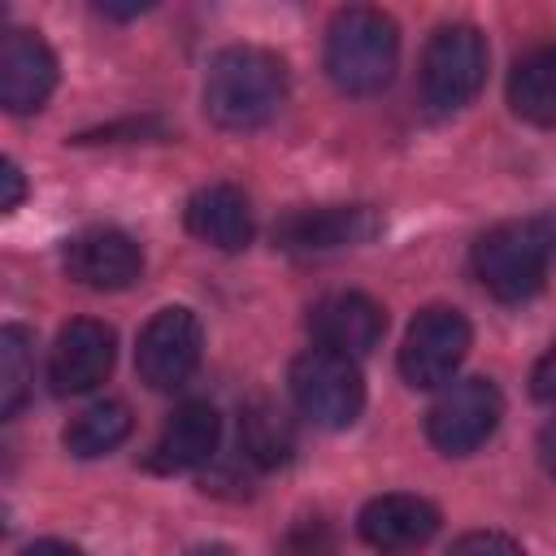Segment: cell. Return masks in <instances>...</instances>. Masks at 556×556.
<instances>
[{
  "mask_svg": "<svg viewBox=\"0 0 556 556\" xmlns=\"http://www.w3.org/2000/svg\"><path fill=\"white\" fill-rule=\"evenodd\" d=\"M0 182H4L0 208H4V213H13V208L22 204V191H26V187H22V169H17L13 161H4V165H0Z\"/></svg>",
  "mask_w": 556,
  "mask_h": 556,
  "instance_id": "23",
  "label": "cell"
},
{
  "mask_svg": "<svg viewBox=\"0 0 556 556\" xmlns=\"http://www.w3.org/2000/svg\"><path fill=\"white\" fill-rule=\"evenodd\" d=\"M287 100V65L269 48H222L204 74V113L222 130H256Z\"/></svg>",
  "mask_w": 556,
  "mask_h": 556,
  "instance_id": "1",
  "label": "cell"
},
{
  "mask_svg": "<svg viewBox=\"0 0 556 556\" xmlns=\"http://www.w3.org/2000/svg\"><path fill=\"white\" fill-rule=\"evenodd\" d=\"M65 274L91 291H126L143 274V252L126 230L91 226L65 243Z\"/></svg>",
  "mask_w": 556,
  "mask_h": 556,
  "instance_id": "11",
  "label": "cell"
},
{
  "mask_svg": "<svg viewBox=\"0 0 556 556\" xmlns=\"http://www.w3.org/2000/svg\"><path fill=\"white\" fill-rule=\"evenodd\" d=\"M291 400L295 408L326 430H343L365 408V382L352 356H339L330 348H308L291 361Z\"/></svg>",
  "mask_w": 556,
  "mask_h": 556,
  "instance_id": "5",
  "label": "cell"
},
{
  "mask_svg": "<svg viewBox=\"0 0 556 556\" xmlns=\"http://www.w3.org/2000/svg\"><path fill=\"white\" fill-rule=\"evenodd\" d=\"M117 334L96 317H74L61 326L52 352H48V382L56 395H83L96 391L113 374Z\"/></svg>",
  "mask_w": 556,
  "mask_h": 556,
  "instance_id": "10",
  "label": "cell"
},
{
  "mask_svg": "<svg viewBox=\"0 0 556 556\" xmlns=\"http://www.w3.org/2000/svg\"><path fill=\"white\" fill-rule=\"evenodd\" d=\"M187 556H235L230 547H217V543H208V547H191Z\"/></svg>",
  "mask_w": 556,
  "mask_h": 556,
  "instance_id": "26",
  "label": "cell"
},
{
  "mask_svg": "<svg viewBox=\"0 0 556 556\" xmlns=\"http://www.w3.org/2000/svg\"><path fill=\"white\" fill-rule=\"evenodd\" d=\"M308 330H313L317 348H330V352L356 361V356L378 348V339L387 330V313L365 291H334V295H321L313 304Z\"/></svg>",
  "mask_w": 556,
  "mask_h": 556,
  "instance_id": "12",
  "label": "cell"
},
{
  "mask_svg": "<svg viewBox=\"0 0 556 556\" xmlns=\"http://www.w3.org/2000/svg\"><path fill=\"white\" fill-rule=\"evenodd\" d=\"M400 61V30L382 9H339L326 30V74L348 96H374L391 83Z\"/></svg>",
  "mask_w": 556,
  "mask_h": 556,
  "instance_id": "3",
  "label": "cell"
},
{
  "mask_svg": "<svg viewBox=\"0 0 556 556\" xmlns=\"http://www.w3.org/2000/svg\"><path fill=\"white\" fill-rule=\"evenodd\" d=\"M222 443V417L213 404L191 400L182 408H174V417L165 421V430L156 434L152 452H148V469L156 473H187L200 469L217 456Z\"/></svg>",
  "mask_w": 556,
  "mask_h": 556,
  "instance_id": "15",
  "label": "cell"
},
{
  "mask_svg": "<svg viewBox=\"0 0 556 556\" xmlns=\"http://www.w3.org/2000/svg\"><path fill=\"white\" fill-rule=\"evenodd\" d=\"M56 87V56L35 30H9L0 43V104L35 113Z\"/></svg>",
  "mask_w": 556,
  "mask_h": 556,
  "instance_id": "14",
  "label": "cell"
},
{
  "mask_svg": "<svg viewBox=\"0 0 556 556\" xmlns=\"http://www.w3.org/2000/svg\"><path fill=\"white\" fill-rule=\"evenodd\" d=\"M182 217H187V230H191L200 243L217 248V252H239V248H248V243H252V230H256L248 195H243L239 187H230V182H208V187H200V191L187 200Z\"/></svg>",
  "mask_w": 556,
  "mask_h": 556,
  "instance_id": "16",
  "label": "cell"
},
{
  "mask_svg": "<svg viewBox=\"0 0 556 556\" xmlns=\"http://www.w3.org/2000/svg\"><path fill=\"white\" fill-rule=\"evenodd\" d=\"M539 460H543V469L556 478V421H547V426L539 430Z\"/></svg>",
  "mask_w": 556,
  "mask_h": 556,
  "instance_id": "25",
  "label": "cell"
},
{
  "mask_svg": "<svg viewBox=\"0 0 556 556\" xmlns=\"http://www.w3.org/2000/svg\"><path fill=\"white\" fill-rule=\"evenodd\" d=\"M530 391H534V400H556V343L534 361Z\"/></svg>",
  "mask_w": 556,
  "mask_h": 556,
  "instance_id": "22",
  "label": "cell"
},
{
  "mask_svg": "<svg viewBox=\"0 0 556 556\" xmlns=\"http://www.w3.org/2000/svg\"><path fill=\"white\" fill-rule=\"evenodd\" d=\"M356 530L361 539L374 547V552H387V556H404V552H417L434 539L439 530V508L421 495H374L361 517H356Z\"/></svg>",
  "mask_w": 556,
  "mask_h": 556,
  "instance_id": "13",
  "label": "cell"
},
{
  "mask_svg": "<svg viewBox=\"0 0 556 556\" xmlns=\"http://www.w3.org/2000/svg\"><path fill=\"white\" fill-rule=\"evenodd\" d=\"M239 447L261 469L287 465L295 452V426L274 400H248L239 417Z\"/></svg>",
  "mask_w": 556,
  "mask_h": 556,
  "instance_id": "18",
  "label": "cell"
},
{
  "mask_svg": "<svg viewBox=\"0 0 556 556\" xmlns=\"http://www.w3.org/2000/svg\"><path fill=\"white\" fill-rule=\"evenodd\" d=\"M486 83V39L469 22H447L430 35L417 70L421 104L430 113H456L465 109Z\"/></svg>",
  "mask_w": 556,
  "mask_h": 556,
  "instance_id": "4",
  "label": "cell"
},
{
  "mask_svg": "<svg viewBox=\"0 0 556 556\" xmlns=\"http://www.w3.org/2000/svg\"><path fill=\"white\" fill-rule=\"evenodd\" d=\"M447 556H526V552H521V543H517L513 534H504V530H469V534H460V539L447 547Z\"/></svg>",
  "mask_w": 556,
  "mask_h": 556,
  "instance_id": "21",
  "label": "cell"
},
{
  "mask_svg": "<svg viewBox=\"0 0 556 556\" xmlns=\"http://www.w3.org/2000/svg\"><path fill=\"white\" fill-rule=\"evenodd\" d=\"M508 104L534 126H556V48H534L513 65Z\"/></svg>",
  "mask_w": 556,
  "mask_h": 556,
  "instance_id": "17",
  "label": "cell"
},
{
  "mask_svg": "<svg viewBox=\"0 0 556 556\" xmlns=\"http://www.w3.org/2000/svg\"><path fill=\"white\" fill-rule=\"evenodd\" d=\"M469 352V321L460 308L430 304L421 308L400 343V374L408 387H443L456 378Z\"/></svg>",
  "mask_w": 556,
  "mask_h": 556,
  "instance_id": "7",
  "label": "cell"
},
{
  "mask_svg": "<svg viewBox=\"0 0 556 556\" xmlns=\"http://www.w3.org/2000/svg\"><path fill=\"white\" fill-rule=\"evenodd\" d=\"M200 348H204V334H200L195 313L174 304V308L152 313V321L139 330L135 369L152 391H174L195 374Z\"/></svg>",
  "mask_w": 556,
  "mask_h": 556,
  "instance_id": "8",
  "label": "cell"
},
{
  "mask_svg": "<svg viewBox=\"0 0 556 556\" xmlns=\"http://www.w3.org/2000/svg\"><path fill=\"white\" fill-rule=\"evenodd\" d=\"M504 417V395L486 378H456L439 391V400L426 413V434L443 456H469L478 452Z\"/></svg>",
  "mask_w": 556,
  "mask_h": 556,
  "instance_id": "6",
  "label": "cell"
},
{
  "mask_svg": "<svg viewBox=\"0 0 556 556\" xmlns=\"http://www.w3.org/2000/svg\"><path fill=\"white\" fill-rule=\"evenodd\" d=\"M382 230L378 213L369 204H321V208H295L274 226L278 248L295 256H326L343 248H361Z\"/></svg>",
  "mask_w": 556,
  "mask_h": 556,
  "instance_id": "9",
  "label": "cell"
},
{
  "mask_svg": "<svg viewBox=\"0 0 556 556\" xmlns=\"http://www.w3.org/2000/svg\"><path fill=\"white\" fill-rule=\"evenodd\" d=\"M35 382V339L26 326L0 330V417H13Z\"/></svg>",
  "mask_w": 556,
  "mask_h": 556,
  "instance_id": "20",
  "label": "cell"
},
{
  "mask_svg": "<svg viewBox=\"0 0 556 556\" xmlns=\"http://www.w3.org/2000/svg\"><path fill=\"white\" fill-rule=\"evenodd\" d=\"M17 556H83V552L74 543H65V539H39V543L22 547Z\"/></svg>",
  "mask_w": 556,
  "mask_h": 556,
  "instance_id": "24",
  "label": "cell"
},
{
  "mask_svg": "<svg viewBox=\"0 0 556 556\" xmlns=\"http://www.w3.org/2000/svg\"><path fill=\"white\" fill-rule=\"evenodd\" d=\"M556 265V213L504 222L473 243V278L504 304L530 300Z\"/></svg>",
  "mask_w": 556,
  "mask_h": 556,
  "instance_id": "2",
  "label": "cell"
},
{
  "mask_svg": "<svg viewBox=\"0 0 556 556\" xmlns=\"http://www.w3.org/2000/svg\"><path fill=\"white\" fill-rule=\"evenodd\" d=\"M126 434H130V408L122 400H96L83 413H74V421L65 426L61 439L78 460H91V456L113 452Z\"/></svg>",
  "mask_w": 556,
  "mask_h": 556,
  "instance_id": "19",
  "label": "cell"
}]
</instances>
